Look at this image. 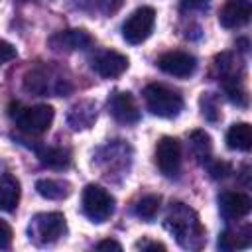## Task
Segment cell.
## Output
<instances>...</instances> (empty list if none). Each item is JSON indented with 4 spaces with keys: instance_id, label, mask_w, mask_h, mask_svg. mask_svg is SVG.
Here are the masks:
<instances>
[{
    "instance_id": "cell-1",
    "label": "cell",
    "mask_w": 252,
    "mask_h": 252,
    "mask_svg": "<svg viewBox=\"0 0 252 252\" xmlns=\"http://www.w3.org/2000/svg\"><path fill=\"white\" fill-rule=\"evenodd\" d=\"M165 226L175 234L177 242L185 248H199L205 238L199 217L183 203H171L165 219Z\"/></svg>"
},
{
    "instance_id": "cell-2",
    "label": "cell",
    "mask_w": 252,
    "mask_h": 252,
    "mask_svg": "<svg viewBox=\"0 0 252 252\" xmlns=\"http://www.w3.org/2000/svg\"><path fill=\"white\" fill-rule=\"evenodd\" d=\"M144 98H146L148 110L156 116H161V118H173L183 108L181 94L171 91L165 85H158V83L148 85L144 89Z\"/></svg>"
},
{
    "instance_id": "cell-3",
    "label": "cell",
    "mask_w": 252,
    "mask_h": 252,
    "mask_svg": "<svg viewBox=\"0 0 252 252\" xmlns=\"http://www.w3.org/2000/svg\"><path fill=\"white\" fill-rule=\"evenodd\" d=\"M18 110H10V116L16 120L18 128L24 130L26 134H43L49 130L51 122H53V108L49 104H35V106H26L22 108L20 104H16Z\"/></svg>"
},
{
    "instance_id": "cell-4",
    "label": "cell",
    "mask_w": 252,
    "mask_h": 252,
    "mask_svg": "<svg viewBox=\"0 0 252 252\" xmlns=\"http://www.w3.org/2000/svg\"><path fill=\"white\" fill-rule=\"evenodd\" d=\"M67 230L65 217L61 213H39L32 219L28 226L30 240L35 244H51L59 240Z\"/></svg>"
},
{
    "instance_id": "cell-5",
    "label": "cell",
    "mask_w": 252,
    "mask_h": 252,
    "mask_svg": "<svg viewBox=\"0 0 252 252\" xmlns=\"http://www.w3.org/2000/svg\"><path fill=\"white\" fill-rule=\"evenodd\" d=\"M83 213L93 222H104L114 213V197L100 185H87L83 189Z\"/></svg>"
},
{
    "instance_id": "cell-6",
    "label": "cell",
    "mask_w": 252,
    "mask_h": 252,
    "mask_svg": "<svg viewBox=\"0 0 252 252\" xmlns=\"http://www.w3.org/2000/svg\"><path fill=\"white\" fill-rule=\"evenodd\" d=\"M154 26H156V10L150 6H142V8L134 10L128 16V20L124 22L122 37L128 43L138 45L150 37V33L154 32Z\"/></svg>"
},
{
    "instance_id": "cell-7",
    "label": "cell",
    "mask_w": 252,
    "mask_h": 252,
    "mask_svg": "<svg viewBox=\"0 0 252 252\" xmlns=\"http://www.w3.org/2000/svg\"><path fill=\"white\" fill-rule=\"evenodd\" d=\"M156 165L165 177H175L181 167V144L177 138L163 136L156 146Z\"/></svg>"
},
{
    "instance_id": "cell-8",
    "label": "cell",
    "mask_w": 252,
    "mask_h": 252,
    "mask_svg": "<svg viewBox=\"0 0 252 252\" xmlns=\"http://www.w3.org/2000/svg\"><path fill=\"white\" fill-rule=\"evenodd\" d=\"M108 112L120 124H136L140 120V110L134 96L126 91H114L108 98Z\"/></svg>"
},
{
    "instance_id": "cell-9",
    "label": "cell",
    "mask_w": 252,
    "mask_h": 252,
    "mask_svg": "<svg viewBox=\"0 0 252 252\" xmlns=\"http://www.w3.org/2000/svg\"><path fill=\"white\" fill-rule=\"evenodd\" d=\"M158 67L173 77H189L195 71L197 61L187 51H167L158 59Z\"/></svg>"
},
{
    "instance_id": "cell-10",
    "label": "cell",
    "mask_w": 252,
    "mask_h": 252,
    "mask_svg": "<svg viewBox=\"0 0 252 252\" xmlns=\"http://www.w3.org/2000/svg\"><path fill=\"white\" fill-rule=\"evenodd\" d=\"M252 16L250 0H226L219 12V22L222 28H240Z\"/></svg>"
},
{
    "instance_id": "cell-11",
    "label": "cell",
    "mask_w": 252,
    "mask_h": 252,
    "mask_svg": "<svg viewBox=\"0 0 252 252\" xmlns=\"http://www.w3.org/2000/svg\"><path fill=\"white\" fill-rule=\"evenodd\" d=\"M93 43V37L87 30H63L49 37V45L55 51H77Z\"/></svg>"
},
{
    "instance_id": "cell-12",
    "label": "cell",
    "mask_w": 252,
    "mask_h": 252,
    "mask_svg": "<svg viewBox=\"0 0 252 252\" xmlns=\"http://www.w3.org/2000/svg\"><path fill=\"white\" fill-rule=\"evenodd\" d=\"M128 57L110 49V51H102L98 57H94L93 61V69L104 77V79H114V77H120L126 69H128Z\"/></svg>"
},
{
    "instance_id": "cell-13",
    "label": "cell",
    "mask_w": 252,
    "mask_h": 252,
    "mask_svg": "<svg viewBox=\"0 0 252 252\" xmlns=\"http://www.w3.org/2000/svg\"><path fill=\"white\" fill-rule=\"evenodd\" d=\"M219 209L224 219H240L246 217L252 209V201L246 193L240 191H226L219 197Z\"/></svg>"
},
{
    "instance_id": "cell-14",
    "label": "cell",
    "mask_w": 252,
    "mask_h": 252,
    "mask_svg": "<svg viewBox=\"0 0 252 252\" xmlns=\"http://www.w3.org/2000/svg\"><path fill=\"white\" fill-rule=\"evenodd\" d=\"M18 203H20V181L10 173L0 175V211L12 213L16 211Z\"/></svg>"
},
{
    "instance_id": "cell-15",
    "label": "cell",
    "mask_w": 252,
    "mask_h": 252,
    "mask_svg": "<svg viewBox=\"0 0 252 252\" xmlns=\"http://www.w3.org/2000/svg\"><path fill=\"white\" fill-rule=\"evenodd\" d=\"M35 150V156L39 158V161L45 165V167H51V169H63L71 163V154L69 150H63V148H55V146H37L33 148Z\"/></svg>"
},
{
    "instance_id": "cell-16",
    "label": "cell",
    "mask_w": 252,
    "mask_h": 252,
    "mask_svg": "<svg viewBox=\"0 0 252 252\" xmlns=\"http://www.w3.org/2000/svg\"><path fill=\"white\" fill-rule=\"evenodd\" d=\"M69 124L73 130H85V128H91L93 122L96 120V108L93 102L89 100H83L79 104H75L69 112Z\"/></svg>"
},
{
    "instance_id": "cell-17",
    "label": "cell",
    "mask_w": 252,
    "mask_h": 252,
    "mask_svg": "<svg viewBox=\"0 0 252 252\" xmlns=\"http://www.w3.org/2000/svg\"><path fill=\"white\" fill-rule=\"evenodd\" d=\"M226 146L230 150L248 152L252 146V128L248 122H236L226 132Z\"/></svg>"
},
{
    "instance_id": "cell-18",
    "label": "cell",
    "mask_w": 252,
    "mask_h": 252,
    "mask_svg": "<svg viewBox=\"0 0 252 252\" xmlns=\"http://www.w3.org/2000/svg\"><path fill=\"white\" fill-rule=\"evenodd\" d=\"M35 191H37L41 197H45V199L59 201V199L69 197V193H71V183L65 181V179H37Z\"/></svg>"
},
{
    "instance_id": "cell-19",
    "label": "cell",
    "mask_w": 252,
    "mask_h": 252,
    "mask_svg": "<svg viewBox=\"0 0 252 252\" xmlns=\"http://www.w3.org/2000/svg\"><path fill=\"white\" fill-rule=\"evenodd\" d=\"M159 205H161V197L159 195H146L138 201L136 205V215L144 220H152L156 219L158 211H159Z\"/></svg>"
},
{
    "instance_id": "cell-20",
    "label": "cell",
    "mask_w": 252,
    "mask_h": 252,
    "mask_svg": "<svg viewBox=\"0 0 252 252\" xmlns=\"http://www.w3.org/2000/svg\"><path fill=\"white\" fill-rule=\"evenodd\" d=\"M189 142H191V148H193V154L197 156V159H207L209 158V154H211V136L207 132H203V130L191 132Z\"/></svg>"
},
{
    "instance_id": "cell-21",
    "label": "cell",
    "mask_w": 252,
    "mask_h": 252,
    "mask_svg": "<svg viewBox=\"0 0 252 252\" xmlns=\"http://www.w3.org/2000/svg\"><path fill=\"white\" fill-rule=\"evenodd\" d=\"M201 108H203V116L209 120H217L219 118V106H217V98L211 93H205L201 96Z\"/></svg>"
},
{
    "instance_id": "cell-22",
    "label": "cell",
    "mask_w": 252,
    "mask_h": 252,
    "mask_svg": "<svg viewBox=\"0 0 252 252\" xmlns=\"http://www.w3.org/2000/svg\"><path fill=\"white\" fill-rule=\"evenodd\" d=\"M93 2H94V8L100 10V12L106 14V16L114 14V12L122 6V0H93Z\"/></svg>"
},
{
    "instance_id": "cell-23",
    "label": "cell",
    "mask_w": 252,
    "mask_h": 252,
    "mask_svg": "<svg viewBox=\"0 0 252 252\" xmlns=\"http://www.w3.org/2000/svg\"><path fill=\"white\" fill-rule=\"evenodd\" d=\"M12 236H14V234H12L10 224L0 219V250H6V248L12 246Z\"/></svg>"
},
{
    "instance_id": "cell-24",
    "label": "cell",
    "mask_w": 252,
    "mask_h": 252,
    "mask_svg": "<svg viewBox=\"0 0 252 252\" xmlns=\"http://www.w3.org/2000/svg\"><path fill=\"white\" fill-rule=\"evenodd\" d=\"M209 173H211L213 179H222V177H226V175L230 173V165L224 163V161H215V163L209 167Z\"/></svg>"
},
{
    "instance_id": "cell-25",
    "label": "cell",
    "mask_w": 252,
    "mask_h": 252,
    "mask_svg": "<svg viewBox=\"0 0 252 252\" xmlns=\"http://www.w3.org/2000/svg\"><path fill=\"white\" fill-rule=\"evenodd\" d=\"M16 57V47L4 39H0V65H4L6 61H12Z\"/></svg>"
},
{
    "instance_id": "cell-26",
    "label": "cell",
    "mask_w": 252,
    "mask_h": 252,
    "mask_svg": "<svg viewBox=\"0 0 252 252\" xmlns=\"http://www.w3.org/2000/svg\"><path fill=\"white\" fill-rule=\"evenodd\" d=\"M96 250H116V252H120L122 246H120L116 240H100V242L96 244Z\"/></svg>"
},
{
    "instance_id": "cell-27",
    "label": "cell",
    "mask_w": 252,
    "mask_h": 252,
    "mask_svg": "<svg viewBox=\"0 0 252 252\" xmlns=\"http://www.w3.org/2000/svg\"><path fill=\"white\" fill-rule=\"evenodd\" d=\"M140 246H142V250H165V246L161 242H142Z\"/></svg>"
}]
</instances>
